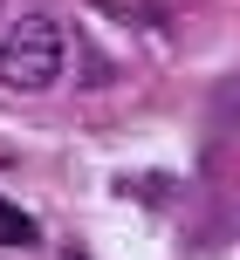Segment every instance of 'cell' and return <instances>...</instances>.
Instances as JSON below:
<instances>
[{
	"mask_svg": "<svg viewBox=\"0 0 240 260\" xmlns=\"http://www.w3.org/2000/svg\"><path fill=\"white\" fill-rule=\"evenodd\" d=\"M62 69H69V35H62V21L48 7H21L0 27V82L7 89L41 96V89L62 82Z\"/></svg>",
	"mask_w": 240,
	"mask_h": 260,
	"instance_id": "cell-1",
	"label": "cell"
},
{
	"mask_svg": "<svg viewBox=\"0 0 240 260\" xmlns=\"http://www.w3.org/2000/svg\"><path fill=\"white\" fill-rule=\"evenodd\" d=\"M0 247H35V219L14 199H0Z\"/></svg>",
	"mask_w": 240,
	"mask_h": 260,
	"instance_id": "cell-2",
	"label": "cell"
}]
</instances>
